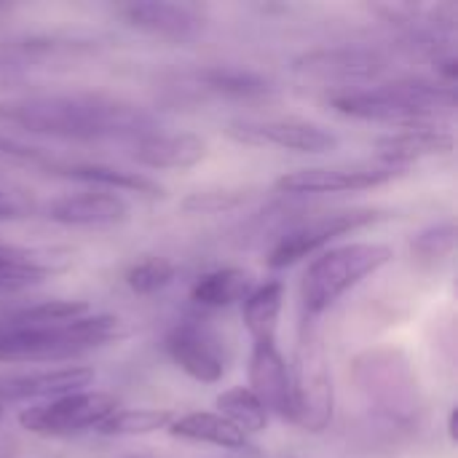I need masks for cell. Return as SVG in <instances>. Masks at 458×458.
Wrapping results in <instances>:
<instances>
[{
	"label": "cell",
	"instance_id": "cell-21",
	"mask_svg": "<svg viewBox=\"0 0 458 458\" xmlns=\"http://www.w3.org/2000/svg\"><path fill=\"white\" fill-rule=\"evenodd\" d=\"M282 303H284V284L276 279L252 287V293L244 298L242 317L252 344H276Z\"/></svg>",
	"mask_w": 458,
	"mask_h": 458
},
{
	"label": "cell",
	"instance_id": "cell-13",
	"mask_svg": "<svg viewBox=\"0 0 458 458\" xmlns=\"http://www.w3.org/2000/svg\"><path fill=\"white\" fill-rule=\"evenodd\" d=\"M94 381V368L89 365H67L32 370L19 376L0 378V403H27V400H59L75 392H86Z\"/></svg>",
	"mask_w": 458,
	"mask_h": 458
},
{
	"label": "cell",
	"instance_id": "cell-2",
	"mask_svg": "<svg viewBox=\"0 0 458 458\" xmlns=\"http://www.w3.org/2000/svg\"><path fill=\"white\" fill-rule=\"evenodd\" d=\"M335 113L357 121L394 123L400 129H437V121L456 110V91L448 83L394 81L373 89H344L330 97Z\"/></svg>",
	"mask_w": 458,
	"mask_h": 458
},
{
	"label": "cell",
	"instance_id": "cell-27",
	"mask_svg": "<svg viewBox=\"0 0 458 458\" xmlns=\"http://www.w3.org/2000/svg\"><path fill=\"white\" fill-rule=\"evenodd\" d=\"M91 314V306L86 301H43L35 306H27L16 311L5 325L11 327H46V325H64L72 319H81Z\"/></svg>",
	"mask_w": 458,
	"mask_h": 458
},
{
	"label": "cell",
	"instance_id": "cell-3",
	"mask_svg": "<svg viewBox=\"0 0 458 458\" xmlns=\"http://www.w3.org/2000/svg\"><path fill=\"white\" fill-rule=\"evenodd\" d=\"M126 335V327L113 314H86L64 325L46 327H0V362L32 365L62 362L81 357L91 349H102Z\"/></svg>",
	"mask_w": 458,
	"mask_h": 458
},
{
	"label": "cell",
	"instance_id": "cell-29",
	"mask_svg": "<svg viewBox=\"0 0 458 458\" xmlns=\"http://www.w3.org/2000/svg\"><path fill=\"white\" fill-rule=\"evenodd\" d=\"M174 263L166 258H142L126 271V287L137 295H153L174 282Z\"/></svg>",
	"mask_w": 458,
	"mask_h": 458
},
{
	"label": "cell",
	"instance_id": "cell-10",
	"mask_svg": "<svg viewBox=\"0 0 458 458\" xmlns=\"http://www.w3.org/2000/svg\"><path fill=\"white\" fill-rule=\"evenodd\" d=\"M228 137L252 148H282L293 153H330L338 148V137L317 123L301 118H276V121H233L228 123Z\"/></svg>",
	"mask_w": 458,
	"mask_h": 458
},
{
	"label": "cell",
	"instance_id": "cell-1",
	"mask_svg": "<svg viewBox=\"0 0 458 458\" xmlns=\"http://www.w3.org/2000/svg\"><path fill=\"white\" fill-rule=\"evenodd\" d=\"M0 121L30 134L59 140H123L153 134V115L107 94H35L0 105Z\"/></svg>",
	"mask_w": 458,
	"mask_h": 458
},
{
	"label": "cell",
	"instance_id": "cell-23",
	"mask_svg": "<svg viewBox=\"0 0 458 458\" xmlns=\"http://www.w3.org/2000/svg\"><path fill=\"white\" fill-rule=\"evenodd\" d=\"M252 293V279L242 268H215L196 279L191 301L201 309H228Z\"/></svg>",
	"mask_w": 458,
	"mask_h": 458
},
{
	"label": "cell",
	"instance_id": "cell-19",
	"mask_svg": "<svg viewBox=\"0 0 458 458\" xmlns=\"http://www.w3.org/2000/svg\"><path fill=\"white\" fill-rule=\"evenodd\" d=\"M207 156V142L199 134H148L137 140L134 161L148 169H191Z\"/></svg>",
	"mask_w": 458,
	"mask_h": 458
},
{
	"label": "cell",
	"instance_id": "cell-24",
	"mask_svg": "<svg viewBox=\"0 0 458 458\" xmlns=\"http://www.w3.org/2000/svg\"><path fill=\"white\" fill-rule=\"evenodd\" d=\"M199 83L215 94L223 97H233V99H255V97H266L274 91L271 81L263 78L255 70H244V67H233V64H212L196 72Z\"/></svg>",
	"mask_w": 458,
	"mask_h": 458
},
{
	"label": "cell",
	"instance_id": "cell-7",
	"mask_svg": "<svg viewBox=\"0 0 458 458\" xmlns=\"http://www.w3.org/2000/svg\"><path fill=\"white\" fill-rule=\"evenodd\" d=\"M121 405L107 392H75L59 400L30 405L19 413V427L38 437H70L97 429Z\"/></svg>",
	"mask_w": 458,
	"mask_h": 458
},
{
	"label": "cell",
	"instance_id": "cell-31",
	"mask_svg": "<svg viewBox=\"0 0 458 458\" xmlns=\"http://www.w3.org/2000/svg\"><path fill=\"white\" fill-rule=\"evenodd\" d=\"M38 212V199L30 188L0 177V223L27 220Z\"/></svg>",
	"mask_w": 458,
	"mask_h": 458
},
{
	"label": "cell",
	"instance_id": "cell-33",
	"mask_svg": "<svg viewBox=\"0 0 458 458\" xmlns=\"http://www.w3.org/2000/svg\"><path fill=\"white\" fill-rule=\"evenodd\" d=\"M456 419H458V411L454 408L451 411V416H448V435H451V440L456 443Z\"/></svg>",
	"mask_w": 458,
	"mask_h": 458
},
{
	"label": "cell",
	"instance_id": "cell-32",
	"mask_svg": "<svg viewBox=\"0 0 458 458\" xmlns=\"http://www.w3.org/2000/svg\"><path fill=\"white\" fill-rule=\"evenodd\" d=\"M40 282H46V279L16 271V268H8V266H0V293H16V290L32 287V284H40Z\"/></svg>",
	"mask_w": 458,
	"mask_h": 458
},
{
	"label": "cell",
	"instance_id": "cell-26",
	"mask_svg": "<svg viewBox=\"0 0 458 458\" xmlns=\"http://www.w3.org/2000/svg\"><path fill=\"white\" fill-rule=\"evenodd\" d=\"M220 416L225 421H231L239 432H244L247 437L250 435H260L266 432L268 427V413L266 408L258 403V397L247 389V386H233V389H225L223 394H217L215 400Z\"/></svg>",
	"mask_w": 458,
	"mask_h": 458
},
{
	"label": "cell",
	"instance_id": "cell-6",
	"mask_svg": "<svg viewBox=\"0 0 458 458\" xmlns=\"http://www.w3.org/2000/svg\"><path fill=\"white\" fill-rule=\"evenodd\" d=\"M290 376H293V408H295L293 424L301 427L303 432L322 435L333 421L335 389H333L325 346L314 333H309L298 344L295 370H290Z\"/></svg>",
	"mask_w": 458,
	"mask_h": 458
},
{
	"label": "cell",
	"instance_id": "cell-30",
	"mask_svg": "<svg viewBox=\"0 0 458 458\" xmlns=\"http://www.w3.org/2000/svg\"><path fill=\"white\" fill-rule=\"evenodd\" d=\"M456 250V223L443 220L437 225H429L411 242V252L419 263H440Z\"/></svg>",
	"mask_w": 458,
	"mask_h": 458
},
{
	"label": "cell",
	"instance_id": "cell-14",
	"mask_svg": "<svg viewBox=\"0 0 458 458\" xmlns=\"http://www.w3.org/2000/svg\"><path fill=\"white\" fill-rule=\"evenodd\" d=\"M46 217L67 228H110L129 220V204L110 191H83L48 201Z\"/></svg>",
	"mask_w": 458,
	"mask_h": 458
},
{
	"label": "cell",
	"instance_id": "cell-16",
	"mask_svg": "<svg viewBox=\"0 0 458 458\" xmlns=\"http://www.w3.org/2000/svg\"><path fill=\"white\" fill-rule=\"evenodd\" d=\"M454 145V134L445 129H403L376 140V158L384 166L400 169L421 158L448 156Z\"/></svg>",
	"mask_w": 458,
	"mask_h": 458
},
{
	"label": "cell",
	"instance_id": "cell-11",
	"mask_svg": "<svg viewBox=\"0 0 458 458\" xmlns=\"http://www.w3.org/2000/svg\"><path fill=\"white\" fill-rule=\"evenodd\" d=\"M400 172L392 166H314V169H298L282 174L274 185L279 193L290 196H311V193H346V191H370L389 180H394Z\"/></svg>",
	"mask_w": 458,
	"mask_h": 458
},
{
	"label": "cell",
	"instance_id": "cell-4",
	"mask_svg": "<svg viewBox=\"0 0 458 458\" xmlns=\"http://www.w3.org/2000/svg\"><path fill=\"white\" fill-rule=\"evenodd\" d=\"M394 260V250L378 242H354L335 250L322 252L311 260L301 282L303 309L317 317L327 311L338 298H344L352 287L381 271Z\"/></svg>",
	"mask_w": 458,
	"mask_h": 458
},
{
	"label": "cell",
	"instance_id": "cell-17",
	"mask_svg": "<svg viewBox=\"0 0 458 458\" xmlns=\"http://www.w3.org/2000/svg\"><path fill=\"white\" fill-rule=\"evenodd\" d=\"M386 67V59L373 48H322L298 59L295 70L317 78H341V81H368Z\"/></svg>",
	"mask_w": 458,
	"mask_h": 458
},
{
	"label": "cell",
	"instance_id": "cell-9",
	"mask_svg": "<svg viewBox=\"0 0 458 458\" xmlns=\"http://www.w3.org/2000/svg\"><path fill=\"white\" fill-rule=\"evenodd\" d=\"M164 349L169 360L193 381L199 384H217L225 376V352L220 335L199 322V319H182L177 322L166 338Z\"/></svg>",
	"mask_w": 458,
	"mask_h": 458
},
{
	"label": "cell",
	"instance_id": "cell-5",
	"mask_svg": "<svg viewBox=\"0 0 458 458\" xmlns=\"http://www.w3.org/2000/svg\"><path fill=\"white\" fill-rule=\"evenodd\" d=\"M357 384L370 405L394 424H413L421 408L419 378L400 352H368L357 360Z\"/></svg>",
	"mask_w": 458,
	"mask_h": 458
},
{
	"label": "cell",
	"instance_id": "cell-18",
	"mask_svg": "<svg viewBox=\"0 0 458 458\" xmlns=\"http://www.w3.org/2000/svg\"><path fill=\"white\" fill-rule=\"evenodd\" d=\"M48 172L59 174V177H67V180H75V182L94 185L97 191H110V193L126 191V193H140V196H150V199L164 196V185H158L148 174L107 166V164H70V161H56L54 158L48 164Z\"/></svg>",
	"mask_w": 458,
	"mask_h": 458
},
{
	"label": "cell",
	"instance_id": "cell-34",
	"mask_svg": "<svg viewBox=\"0 0 458 458\" xmlns=\"http://www.w3.org/2000/svg\"><path fill=\"white\" fill-rule=\"evenodd\" d=\"M0 416H3V403H0Z\"/></svg>",
	"mask_w": 458,
	"mask_h": 458
},
{
	"label": "cell",
	"instance_id": "cell-25",
	"mask_svg": "<svg viewBox=\"0 0 458 458\" xmlns=\"http://www.w3.org/2000/svg\"><path fill=\"white\" fill-rule=\"evenodd\" d=\"M172 421L174 413L166 408H118L97 427V432L105 437H142L169 429Z\"/></svg>",
	"mask_w": 458,
	"mask_h": 458
},
{
	"label": "cell",
	"instance_id": "cell-12",
	"mask_svg": "<svg viewBox=\"0 0 458 458\" xmlns=\"http://www.w3.org/2000/svg\"><path fill=\"white\" fill-rule=\"evenodd\" d=\"M247 389L258 397L268 416L274 413L276 419L293 424V376L276 344H252Z\"/></svg>",
	"mask_w": 458,
	"mask_h": 458
},
{
	"label": "cell",
	"instance_id": "cell-22",
	"mask_svg": "<svg viewBox=\"0 0 458 458\" xmlns=\"http://www.w3.org/2000/svg\"><path fill=\"white\" fill-rule=\"evenodd\" d=\"M75 252L70 247H51V244H5L0 242V266L48 279L54 274H64L72 266Z\"/></svg>",
	"mask_w": 458,
	"mask_h": 458
},
{
	"label": "cell",
	"instance_id": "cell-8",
	"mask_svg": "<svg viewBox=\"0 0 458 458\" xmlns=\"http://www.w3.org/2000/svg\"><path fill=\"white\" fill-rule=\"evenodd\" d=\"M384 217L386 215L381 209H344V212L311 217V220L290 228L287 233H282L279 242L263 258V263L274 271L290 268V266L301 263L303 258L314 255L317 250H322L325 244H330L333 239L346 236L352 231H360V228H368Z\"/></svg>",
	"mask_w": 458,
	"mask_h": 458
},
{
	"label": "cell",
	"instance_id": "cell-28",
	"mask_svg": "<svg viewBox=\"0 0 458 458\" xmlns=\"http://www.w3.org/2000/svg\"><path fill=\"white\" fill-rule=\"evenodd\" d=\"M250 201V191L244 188H215V191H193L180 201V212L185 215H225Z\"/></svg>",
	"mask_w": 458,
	"mask_h": 458
},
{
	"label": "cell",
	"instance_id": "cell-20",
	"mask_svg": "<svg viewBox=\"0 0 458 458\" xmlns=\"http://www.w3.org/2000/svg\"><path fill=\"white\" fill-rule=\"evenodd\" d=\"M166 432L172 437H180V440H188V443H207V445H217V448H225V451L250 448V437L244 432H239L220 413H209V411L185 413V416L174 419Z\"/></svg>",
	"mask_w": 458,
	"mask_h": 458
},
{
	"label": "cell",
	"instance_id": "cell-15",
	"mask_svg": "<svg viewBox=\"0 0 458 458\" xmlns=\"http://www.w3.org/2000/svg\"><path fill=\"white\" fill-rule=\"evenodd\" d=\"M118 16L148 35L158 38H191L204 27V13L188 3H123L118 5Z\"/></svg>",
	"mask_w": 458,
	"mask_h": 458
}]
</instances>
